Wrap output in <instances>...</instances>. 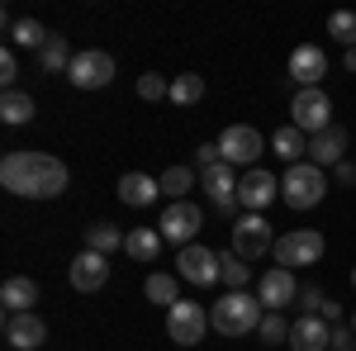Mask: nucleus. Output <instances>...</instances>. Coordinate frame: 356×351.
<instances>
[{
	"mask_svg": "<svg viewBox=\"0 0 356 351\" xmlns=\"http://www.w3.org/2000/svg\"><path fill=\"white\" fill-rule=\"evenodd\" d=\"M0 186L10 190V195H24V199H57V195H67V186H72V171L53 152H29V147H19V152H5Z\"/></svg>",
	"mask_w": 356,
	"mask_h": 351,
	"instance_id": "obj_1",
	"label": "nucleus"
},
{
	"mask_svg": "<svg viewBox=\"0 0 356 351\" xmlns=\"http://www.w3.org/2000/svg\"><path fill=\"white\" fill-rule=\"evenodd\" d=\"M261 299L247 295V290H228V295L209 309V327L219 332V337H247V332H257L261 327Z\"/></svg>",
	"mask_w": 356,
	"mask_h": 351,
	"instance_id": "obj_2",
	"label": "nucleus"
},
{
	"mask_svg": "<svg viewBox=\"0 0 356 351\" xmlns=\"http://www.w3.org/2000/svg\"><path fill=\"white\" fill-rule=\"evenodd\" d=\"M323 195H328V171L314 162H300V166H285V176H280V199L290 204V209H314V204H323Z\"/></svg>",
	"mask_w": 356,
	"mask_h": 351,
	"instance_id": "obj_3",
	"label": "nucleus"
},
{
	"mask_svg": "<svg viewBox=\"0 0 356 351\" xmlns=\"http://www.w3.org/2000/svg\"><path fill=\"white\" fill-rule=\"evenodd\" d=\"M290 124L300 129V133L318 138L332 129V100L323 85H309V90H295V100H290Z\"/></svg>",
	"mask_w": 356,
	"mask_h": 351,
	"instance_id": "obj_4",
	"label": "nucleus"
},
{
	"mask_svg": "<svg viewBox=\"0 0 356 351\" xmlns=\"http://www.w3.org/2000/svg\"><path fill=\"white\" fill-rule=\"evenodd\" d=\"M323 233L318 228H290L285 238H275V266L285 270H300V266H318V256H323Z\"/></svg>",
	"mask_w": 356,
	"mask_h": 351,
	"instance_id": "obj_5",
	"label": "nucleus"
},
{
	"mask_svg": "<svg viewBox=\"0 0 356 351\" xmlns=\"http://www.w3.org/2000/svg\"><path fill=\"white\" fill-rule=\"evenodd\" d=\"M204 332H209V309H204V304L176 299V304L166 309V337H171V342L195 347V342H204Z\"/></svg>",
	"mask_w": 356,
	"mask_h": 351,
	"instance_id": "obj_6",
	"label": "nucleus"
},
{
	"mask_svg": "<svg viewBox=\"0 0 356 351\" xmlns=\"http://www.w3.org/2000/svg\"><path fill=\"white\" fill-rule=\"evenodd\" d=\"M200 228H204V214H200V204H195V199H176V204H166L162 223H157L162 243H176V252H181V247H191Z\"/></svg>",
	"mask_w": 356,
	"mask_h": 351,
	"instance_id": "obj_7",
	"label": "nucleus"
},
{
	"mask_svg": "<svg viewBox=\"0 0 356 351\" xmlns=\"http://www.w3.org/2000/svg\"><path fill=\"white\" fill-rule=\"evenodd\" d=\"M233 252L243 256V261H261L266 252H275V233L271 223L261 214H243L233 223Z\"/></svg>",
	"mask_w": 356,
	"mask_h": 351,
	"instance_id": "obj_8",
	"label": "nucleus"
},
{
	"mask_svg": "<svg viewBox=\"0 0 356 351\" xmlns=\"http://www.w3.org/2000/svg\"><path fill=\"white\" fill-rule=\"evenodd\" d=\"M67 81L76 90H105L114 81V57L105 48H81L76 62H72V72H67Z\"/></svg>",
	"mask_w": 356,
	"mask_h": 351,
	"instance_id": "obj_9",
	"label": "nucleus"
},
{
	"mask_svg": "<svg viewBox=\"0 0 356 351\" xmlns=\"http://www.w3.org/2000/svg\"><path fill=\"white\" fill-rule=\"evenodd\" d=\"M219 147H223V162L228 166H257V157L266 152V138L257 133L252 124H233V129H223V138H219Z\"/></svg>",
	"mask_w": 356,
	"mask_h": 351,
	"instance_id": "obj_10",
	"label": "nucleus"
},
{
	"mask_svg": "<svg viewBox=\"0 0 356 351\" xmlns=\"http://www.w3.org/2000/svg\"><path fill=\"white\" fill-rule=\"evenodd\" d=\"M295 295H300L295 270H285V266L261 270V280H257V299H261V309H266V313H285V309L295 304Z\"/></svg>",
	"mask_w": 356,
	"mask_h": 351,
	"instance_id": "obj_11",
	"label": "nucleus"
},
{
	"mask_svg": "<svg viewBox=\"0 0 356 351\" xmlns=\"http://www.w3.org/2000/svg\"><path fill=\"white\" fill-rule=\"evenodd\" d=\"M271 199H280V181H275L266 166H252L243 181H238V204H243L247 214H261Z\"/></svg>",
	"mask_w": 356,
	"mask_h": 351,
	"instance_id": "obj_12",
	"label": "nucleus"
},
{
	"mask_svg": "<svg viewBox=\"0 0 356 351\" xmlns=\"http://www.w3.org/2000/svg\"><path fill=\"white\" fill-rule=\"evenodd\" d=\"M67 280H72V290H81V295L105 290V280H110V256H100V252H76L72 266H67Z\"/></svg>",
	"mask_w": 356,
	"mask_h": 351,
	"instance_id": "obj_13",
	"label": "nucleus"
},
{
	"mask_svg": "<svg viewBox=\"0 0 356 351\" xmlns=\"http://www.w3.org/2000/svg\"><path fill=\"white\" fill-rule=\"evenodd\" d=\"M176 266H181V280H191V285L204 290V285H214V280H219V252L191 243V247H181V252H176Z\"/></svg>",
	"mask_w": 356,
	"mask_h": 351,
	"instance_id": "obj_14",
	"label": "nucleus"
},
{
	"mask_svg": "<svg viewBox=\"0 0 356 351\" xmlns=\"http://www.w3.org/2000/svg\"><path fill=\"white\" fill-rule=\"evenodd\" d=\"M200 186H204L209 204H214L219 214H233V209H238V176H233V166H228V162L200 171Z\"/></svg>",
	"mask_w": 356,
	"mask_h": 351,
	"instance_id": "obj_15",
	"label": "nucleus"
},
{
	"mask_svg": "<svg viewBox=\"0 0 356 351\" xmlns=\"http://www.w3.org/2000/svg\"><path fill=\"white\" fill-rule=\"evenodd\" d=\"M5 342L15 351H38L48 342V323L38 313H5Z\"/></svg>",
	"mask_w": 356,
	"mask_h": 351,
	"instance_id": "obj_16",
	"label": "nucleus"
},
{
	"mask_svg": "<svg viewBox=\"0 0 356 351\" xmlns=\"http://www.w3.org/2000/svg\"><path fill=\"white\" fill-rule=\"evenodd\" d=\"M290 76L300 81V90L318 85L323 76H328V53H323L318 43H300V48L290 53Z\"/></svg>",
	"mask_w": 356,
	"mask_h": 351,
	"instance_id": "obj_17",
	"label": "nucleus"
},
{
	"mask_svg": "<svg viewBox=\"0 0 356 351\" xmlns=\"http://www.w3.org/2000/svg\"><path fill=\"white\" fill-rule=\"evenodd\" d=\"M285 347L290 351H328L332 347V323H323L318 313H304V318H295Z\"/></svg>",
	"mask_w": 356,
	"mask_h": 351,
	"instance_id": "obj_18",
	"label": "nucleus"
},
{
	"mask_svg": "<svg viewBox=\"0 0 356 351\" xmlns=\"http://www.w3.org/2000/svg\"><path fill=\"white\" fill-rule=\"evenodd\" d=\"M309 162L314 166H342L347 162V129L342 124H332L328 133H318V138H309Z\"/></svg>",
	"mask_w": 356,
	"mask_h": 351,
	"instance_id": "obj_19",
	"label": "nucleus"
},
{
	"mask_svg": "<svg viewBox=\"0 0 356 351\" xmlns=\"http://www.w3.org/2000/svg\"><path fill=\"white\" fill-rule=\"evenodd\" d=\"M119 199H124L129 209H147V204L162 199V181H152V176H143V171H129V176H119Z\"/></svg>",
	"mask_w": 356,
	"mask_h": 351,
	"instance_id": "obj_20",
	"label": "nucleus"
},
{
	"mask_svg": "<svg viewBox=\"0 0 356 351\" xmlns=\"http://www.w3.org/2000/svg\"><path fill=\"white\" fill-rule=\"evenodd\" d=\"M271 152L280 157L285 166H300V162H309V133H300L295 124H280L271 133Z\"/></svg>",
	"mask_w": 356,
	"mask_h": 351,
	"instance_id": "obj_21",
	"label": "nucleus"
},
{
	"mask_svg": "<svg viewBox=\"0 0 356 351\" xmlns=\"http://www.w3.org/2000/svg\"><path fill=\"white\" fill-rule=\"evenodd\" d=\"M0 304H5V313H33L38 285H33L29 275H10V280L0 285Z\"/></svg>",
	"mask_w": 356,
	"mask_h": 351,
	"instance_id": "obj_22",
	"label": "nucleus"
},
{
	"mask_svg": "<svg viewBox=\"0 0 356 351\" xmlns=\"http://www.w3.org/2000/svg\"><path fill=\"white\" fill-rule=\"evenodd\" d=\"M72 43H67V33H53L48 43H43V53H38V67H43V76H57V72H72Z\"/></svg>",
	"mask_w": 356,
	"mask_h": 351,
	"instance_id": "obj_23",
	"label": "nucleus"
},
{
	"mask_svg": "<svg viewBox=\"0 0 356 351\" xmlns=\"http://www.w3.org/2000/svg\"><path fill=\"white\" fill-rule=\"evenodd\" d=\"M124 228H114V223H90L86 228V252H100V256H110V252H124Z\"/></svg>",
	"mask_w": 356,
	"mask_h": 351,
	"instance_id": "obj_24",
	"label": "nucleus"
},
{
	"mask_svg": "<svg viewBox=\"0 0 356 351\" xmlns=\"http://www.w3.org/2000/svg\"><path fill=\"white\" fill-rule=\"evenodd\" d=\"M124 252L143 266V261H152V256L162 252V233H157V228H134V233L124 238Z\"/></svg>",
	"mask_w": 356,
	"mask_h": 351,
	"instance_id": "obj_25",
	"label": "nucleus"
},
{
	"mask_svg": "<svg viewBox=\"0 0 356 351\" xmlns=\"http://www.w3.org/2000/svg\"><path fill=\"white\" fill-rule=\"evenodd\" d=\"M157 181H162V195L176 204V199H186V195L195 190V166H181V162H176V166H166Z\"/></svg>",
	"mask_w": 356,
	"mask_h": 351,
	"instance_id": "obj_26",
	"label": "nucleus"
},
{
	"mask_svg": "<svg viewBox=\"0 0 356 351\" xmlns=\"http://www.w3.org/2000/svg\"><path fill=\"white\" fill-rule=\"evenodd\" d=\"M219 280L228 290H247L252 285V266H247L238 252H219Z\"/></svg>",
	"mask_w": 356,
	"mask_h": 351,
	"instance_id": "obj_27",
	"label": "nucleus"
},
{
	"mask_svg": "<svg viewBox=\"0 0 356 351\" xmlns=\"http://www.w3.org/2000/svg\"><path fill=\"white\" fill-rule=\"evenodd\" d=\"M38 109H33V95H24V90H5L0 95V119L5 124H29Z\"/></svg>",
	"mask_w": 356,
	"mask_h": 351,
	"instance_id": "obj_28",
	"label": "nucleus"
},
{
	"mask_svg": "<svg viewBox=\"0 0 356 351\" xmlns=\"http://www.w3.org/2000/svg\"><path fill=\"white\" fill-rule=\"evenodd\" d=\"M48 38H53V33L38 24V19H19V24L10 28V48H33V53H43Z\"/></svg>",
	"mask_w": 356,
	"mask_h": 351,
	"instance_id": "obj_29",
	"label": "nucleus"
},
{
	"mask_svg": "<svg viewBox=\"0 0 356 351\" xmlns=\"http://www.w3.org/2000/svg\"><path fill=\"white\" fill-rule=\"evenodd\" d=\"M171 100H176V105H200V100H204V76L181 72V76L171 81Z\"/></svg>",
	"mask_w": 356,
	"mask_h": 351,
	"instance_id": "obj_30",
	"label": "nucleus"
},
{
	"mask_svg": "<svg viewBox=\"0 0 356 351\" xmlns=\"http://www.w3.org/2000/svg\"><path fill=\"white\" fill-rule=\"evenodd\" d=\"M143 295L152 299V304H162V309H171L176 304V275H166V270H157V275H147V285H143Z\"/></svg>",
	"mask_w": 356,
	"mask_h": 351,
	"instance_id": "obj_31",
	"label": "nucleus"
},
{
	"mask_svg": "<svg viewBox=\"0 0 356 351\" xmlns=\"http://www.w3.org/2000/svg\"><path fill=\"white\" fill-rule=\"evenodd\" d=\"M290 327H295V323H285V313H266L261 327H257V337H261L266 351H271V347H280V342H290Z\"/></svg>",
	"mask_w": 356,
	"mask_h": 351,
	"instance_id": "obj_32",
	"label": "nucleus"
},
{
	"mask_svg": "<svg viewBox=\"0 0 356 351\" xmlns=\"http://www.w3.org/2000/svg\"><path fill=\"white\" fill-rule=\"evenodd\" d=\"M328 33H332V43L356 48V15H352V10H337V15H328Z\"/></svg>",
	"mask_w": 356,
	"mask_h": 351,
	"instance_id": "obj_33",
	"label": "nucleus"
},
{
	"mask_svg": "<svg viewBox=\"0 0 356 351\" xmlns=\"http://www.w3.org/2000/svg\"><path fill=\"white\" fill-rule=\"evenodd\" d=\"M138 100H147V105H152V100H171V81L157 76V72H143V76H138Z\"/></svg>",
	"mask_w": 356,
	"mask_h": 351,
	"instance_id": "obj_34",
	"label": "nucleus"
},
{
	"mask_svg": "<svg viewBox=\"0 0 356 351\" xmlns=\"http://www.w3.org/2000/svg\"><path fill=\"white\" fill-rule=\"evenodd\" d=\"M0 81H5V90H15V81H19V57H15V48L0 53Z\"/></svg>",
	"mask_w": 356,
	"mask_h": 351,
	"instance_id": "obj_35",
	"label": "nucleus"
},
{
	"mask_svg": "<svg viewBox=\"0 0 356 351\" xmlns=\"http://www.w3.org/2000/svg\"><path fill=\"white\" fill-rule=\"evenodd\" d=\"M219 162H223V147H219V142L195 147V166H200V171H209V166H219Z\"/></svg>",
	"mask_w": 356,
	"mask_h": 351,
	"instance_id": "obj_36",
	"label": "nucleus"
},
{
	"mask_svg": "<svg viewBox=\"0 0 356 351\" xmlns=\"http://www.w3.org/2000/svg\"><path fill=\"white\" fill-rule=\"evenodd\" d=\"M323 304H328V295H323L318 285H309V290H300V309H304V313H318Z\"/></svg>",
	"mask_w": 356,
	"mask_h": 351,
	"instance_id": "obj_37",
	"label": "nucleus"
},
{
	"mask_svg": "<svg viewBox=\"0 0 356 351\" xmlns=\"http://www.w3.org/2000/svg\"><path fill=\"white\" fill-rule=\"evenodd\" d=\"M328 351H356V332L352 327H332V347Z\"/></svg>",
	"mask_w": 356,
	"mask_h": 351,
	"instance_id": "obj_38",
	"label": "nucleus"
},
{
	"mask_svg": "<svg viewBox=\"0 0 356 351\" xmlns=\"http://www.w3.org/2000/svg\"><path fill=\"white\" fill-rule=\"evenodd\" d=\"M332 176H337V186H356V162H342V166H332Z\"/></svg>",
	"mask_w": 356,
	"mask_h": 351,
	"instance_id": "obj_39",
	"label": "nucleus"
},
{
	"mask_svg": "<svg viewBox=\"0 0 356 351\" xmlns=\"http://www.w3.org/2000/svg\"><path fill=\"white\" fill-rule=\"evenodd\" d=\"M318 318H323V323H332V327H337V318H342V304H337V299H328V304L318 309Z\"/></svg>",
	"mask_w": 356,
	"mask_h": 351,
	"instance_id": "obj_40",
	"label": "nucleus"
},
{
	"mask_svg": "<svg viewBox=\"0 0 356 351\" xmlns=\"http://www.w3.org/2000/svg\"><path fill=\"white\" fill-rule=\"evenodd\" d=\"M342 67H347V72H356V48H347V53H342Z\"/></svg>",
	"mask_w": 356,
	"mask_h": 351,
	"instance_id": "obj_41",
	"label": "nucleus"
},
{
	"mask_svg": "<svg viewBox=\"0 0 356 351\" xmlns=\"http://www.w3.org/2000/svg\"><path fill=\"white\" fill-rule=\"evenodd\" d=\"M352 285H356V266H352Z\"/></svg>",
	"mask_w": 356,
	"mask_h": 351,
	"instance_id": "obj_42",
	"label": "nucleus"
},
{
	"mask_svg": "<svg viewBox=\"0 0 356 351\" xmlns=\"http://www.w3.org/2000/svg\"><path fill=\"white\" fill-rule=\"evenodd\" d=\"M352 332H356V313H352Z\"/></svg>",
	"mask_w": 356,
	"mask_h": 351,
	"instance_id": "obj_43",
	"label": "nucleus"
}]
</instances>
